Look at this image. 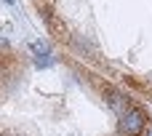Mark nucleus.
Returning a JSON list of instances; mask_svg holds the SVG:
<instances>
[{
	"instance_id": "nucleus-2",
	"label": "nucleus",
	"mask_w": 152,
	"mask_h": 136,
	"mask_svg": "<svg viewBox=\"0 0 152 136\" xmlns=\"http://www.w3.org/2000/svg\"><path fill=\"white\" fill-rule=\"evenodd\" d=\"M104 99H107V107H110L115 115H123V112L134 104L126 94H120V91H115V88H107V91H104Z\"/></svg>"
},
{
	"instance_id": "nucleus-1",
	"label": "nucleus",
	"mask_w": 152,
	"mask_h": 136,
	"mask_svg": "<svg viewBox=\"0 0 152 136\" xmlns=\"http://www.w3.org/2000/svg\"><path fill=\"white\" fill-rule=\"evenodd\" d=\"M147 128V112L136 104H131L123 115H118V131L120 136H139Z\"/></svg>"
}]
</instances>
